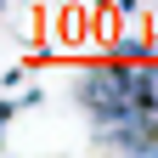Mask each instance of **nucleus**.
Masks as SVG:
<instances>
[{"label":"nucleus","mask_w":158,"mask_h":158,"mask_svg":"<svg viewBox=\"0 0 158 158\" xmlns=\"http://www.w3.org/2000/svg\"><path fill=\"white\" fill-rule=\"evenodd\" d=\"M73 96H79V107L90 113V130L118 124L124 113H135V62H118V56L85 62L79 79H73Z\"/></svg>","instance_id":"f257e3e1"},{"label":"nucleus","mask_w":158,"mask_h":158,"mask_svg":"<svg viewBox=\"0 0 158 158\" xmlns=\"http://www.w3.org/2000/svg\"><path fill=\"white\" fill-rule=\"evenodd\" d=\"M113 56H118V62H147V56H152V40H141V34H113Z\"/></svg>","instance_id":"f03ea898"}]
</instances>
